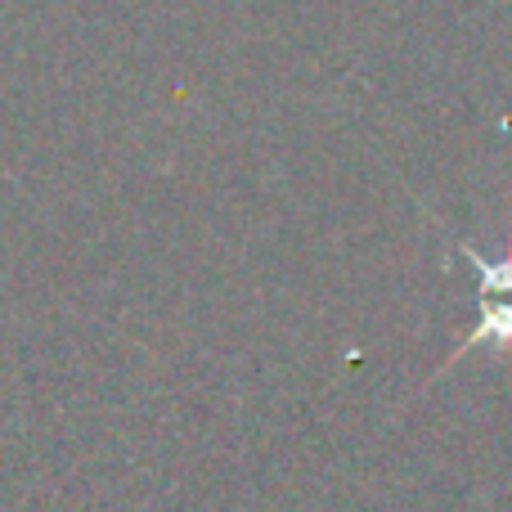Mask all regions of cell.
<instances>
[{
	"label": "cell",
	"mask_w": 512,
	"mask_h": 512,
	"mask_svg": "<svg viewBox=\"0 0 512 512\" xmlns=\"http://www.w3.org/2000/svg\"><path fill=\"white\" fill-rule=\"evenodd\" d=\"M463 261L472 265L481 292H486V310H481V324L472 328V337L463 342V351L472 346H512V243L504 256H486L472 243H463Z\"/></svg>",
	"instance_id": "cell-1"
}]
</instances>
